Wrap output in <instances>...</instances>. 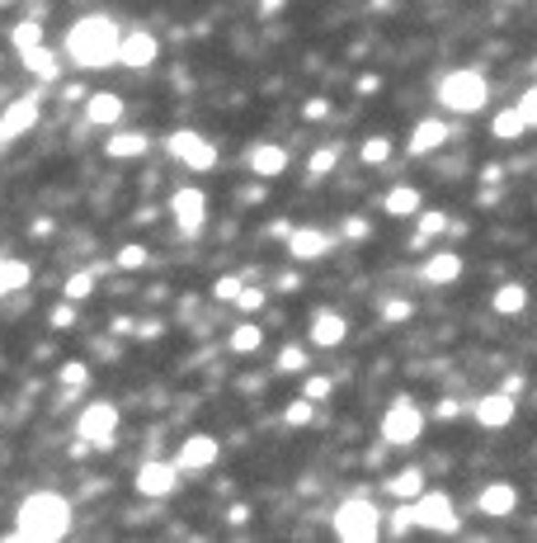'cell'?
Masks as SVG:
<instances>
[{
  "instance_id": "1",
  "label": "cell",
  "mask_w": 537,
  "mask_h": 543,
  "mask_svg": "<svg viewBox=\"0 0 537 543\" xmlns=\"http://www.w3.org/2000/svg\"><path fill=\"white\" fill-rule=\"evenodd\" d=\"M71 534V501L57 496V492H34L24 496L15 510V529L5 534L10 543H57Z\"/></svg>"
},
{
  "instance_id": "2",
  "label": "cell",
  "mask_w": 537,
  "mask_h": 543,
  "mask_svg": "<svg viewBox=\"0 0 537 543\" xmlns=\"http://www.w3.org/2000/svg\"><path fill=\"white\" fill-rule=\"evenodd\" d=\"M119 38H123V29L108 15H85L67 29V57L85 71H104L119 62Z\"/></svg>"
},
{
  "instance_id": "3",
  "label": "cell",
  "mask_w": 537,
  "mask_h": 543,
  "mask_svg": "<svg viewBox=\"0 0 537 543\" xmlns=\"http://www.w3.org/2000/svg\"><path fill=\"white\" fill-rule=\"evenodd\" d=\"M439 104L448 114H480L491 104V80L480 76L476 67H458L439 80Z\"/></svg>"
},
{
  "instance_id": "4",
  "label": "cell",
  "mask_w": 537,
  "mask_h": 543,
  "mask_svg": "<svg viewBox=\"0 0 537 543\" xmlns=\"http://www.w3.org/2000/svg\"><path fill=\"white\" fill-rule=\"evenodd\" d=\"M387 525V515L367 501V496H349V501H339L335 510V534L345 538V543H373Z\"/></svg>"
},
{
  "instance_id": "5",
  "label": "cell",
  "mask_w": 537,
  "mask_h": 543,
  "mask_svg": "<svg viewBox=\"0 0 537 543\" xmlns=\"http://www.w3.org/2000/svg\"><path fill=\"white\" fill-rule=\"evenodd\" d=\"M419 434H424V412H419L410 397H396L387 406V416H382V440L396 444V449H406V444L419 440Z\"/></svg>"
},
{
  "instance_id": "6",
  "label": "cell",
  "mask_w": 537,
  "mask_h": 543,
  "mask_svg": "<svg viewBox=\"0 0 537 543\" xmlns=\"http://www.w3.org/2000/svg\"><path fill=\"white\" fill-rule=\"evenodd\" d=\"M113 430H119V406L113 402H90L76 421V434L90 449H113Z\"/></svg>"
},
{
  "instance_id": "7",
  "label": "cell",
  "mask_w": 537,
  "mask_h": 543,
  "mask_svg": "<svg viewBox=\"0 0 537 543\" xmlns=\"http://www.w3.org/2000/svg\"><path fill=\"white\" fill-rule=\"evenodd\" d=\"M415 525L419 529H434V534H452L458 529V506H452V496L448 492H424L415 496Z\"/></svg>"
},
{
  "instance_id": "8",
  "label": "cell",
  "mask_w": 537,
  "mask_h": 543,
  "mask_svg": "<svg viewBox=\"0 0 537 543\" xmlns=\"http://www.w3.org/2000/svg\"><path fill=\"white\" fill-rule=\"evenodd\" d=\"M165 151L175 156V161H184L189 171H212V166H217V147H212L208 138H198V132H189V128L170 132V138H165Z\"/></svg>"
},
{
  "instance_id": "9",
  "label": "cell",
  "mask_w": 537,
  "mask_h": 543,
  "mask_svg": "<svg viewBox=\"0 0 537 543\" xmlns=\"http://www.w3.org/2000/svg\"><path fill=\"white\" fill-rule=\"evenodd\" d=\"M38 114H43V90H34V95H19L5 114H0V147L5 142H15V138H24L28 128L38 123Z\"/></svg>"
},
{
  "instance_id": "10",
  "label": "cell",
  "mask_w": 537,
  "mask_h": 543,
  "mask_svg": "<svg viewBox=\"0 0 537 543\" xmlns=\"http://www.w3.org/2000/svg\"><path fill=\"white\" fill-rule=\"evenodd\" d=\"M156 57H160V43H156L151 29H128V34L119 38V67H128V71H147Z\"/></svg>"
},
{
  "instance_id": "11",
  "label": "cell",
  "mask_w": 537,
  "mask_h": 543,
  "mask_svg": "<svg viewBox=\"0 0 537 543\" xmlns=\"http://www.w3.org/2000/svg\"><path fill=\"white\" fill-rule=\"evenodd\" d=\"M170 217H175L184 232H198V227L208 223V194H203L198 184L175 189V194H170Z\"/></svg>"
},
{
  "instance_id": "12",
  "label": "cell",
  "mask_w": 537,
  "mask_h": 543,
  "mask_svg": "<svg viewBox=\"0 0 537 543\" xmlns=\"http://www.w3.org/2000/svg\"><path fill=\"white\" fill-rule=\"evenodd\" d=\"M137 492L151 496V501H165L180 492V468L175 464H160V458H151V464L137 468Z\"/></svg>"
},
{
  "instance_id": "13",
  "label": "cell",
  "mask_w": 537,
  "mask_h": 543,
  "mask_svg": "<svg viewBox=\"0 0 537 543\" xmlns=\"http://www.w3.org/2000/svg\"><path fill=\"white\" fill-rule=\"evenodd\" d=\"M217 454H222V444L212 440V434H189V440L180 444V454H175V468L180 473H203V468L217 464Z\"/></svg>"
},
{
  "instance_id": "14",
  "label": "cell",
  "mask_w": 537,
  "mask_h": 543,
  "mask_svg": "<svg viewBox=\"0 0 537 543\" xmlns=\"http://www.w3.org/2000/svg\"><path fill=\"white\" fill-rule=\"evenodd\" d=\"M330 246H335V236L321 232V227H293V232H288V256H293L297 265H306V260H325Z\"/></svg>"
},
{
  "instance_id": "15",
  "label": "cell",
  "mask_w": 537,
  "mask_h": 543,
  "mask_svg": "<svg viewBox=\"0 0 537 543\" xmlns=\"http://www.w3.org/2000/svg\"><path fill=\"white\" fill-rule=\"evenodd\" d=\"M471 416L486 425V430H504L509 421L519 416V402H514V392H486V397L471 406Z\"/></svg>"
},
{
  "instance_id": "16",
  "label": "cell",
  "mask_w": 537,
  "mask_h": 543,
  "mask_svg": "<svg viewBox=\"0 0 537 543\" xmlns=\"http://www.w3.org/2000/svg\"><path fill=\"white\" fill-rule=\"evenodd\" d=\"M245 166H250L254 180H278L283 171H288V147L260 142V147H250V151H245Z\"/></svg>"
},
{
  "instance_id": "17",
  "label": "cell",
  "mask_w": 537,
  "mask_h": 543,
  "mask_svg": "<svg viewBox=\"0 0 537 543\" xmlns=\"http://www.w3.org/2000/svg\"><path fill=\"white\" fill-rule=\"evenodd\" d=\"M311 345L316 350H335V345H345V336H349V321L339 317L335 308H321L316 317H311Z\"/></svg>"
},
{
  "instance_id": "18",
  "label": "cell",
  "mask_w": 537,
  "mask_h": 543,
  "mask_svg": "<svg viewBox=\"0 0 537 543\" xmlns=\"http://www.w3.org/2000/svg\"><path fill=\"white\" fill-rule=\"evenodd\" d=\"M448 138H452V128H448L443 119H424V123H415V128H410L406 151H410V156H434Z\"/></svg>"
},
{
  "instance_id": "19",
  "label": "cell",
  "mask_w": 537,
  "mask_h": 543,
  "mask_svg": "<svg viewBox=\"0 0 537 543\" xmlns=\"http://www.w3.org/2000/svg\"><path fill=\"white\" fill-rule=\"evenodd\" d=\"M514 506H519V492H514L509 482H491L486 492L476 496V510L491 515V520H504V515H514Z\"/></svg>"
},
{
  "instance_id": "20",
  "label": "cell",
  "mask_w": 537,
  "mask_h": 543,
  "mask_svg": "<svg viewBox=\"0 0 537 543\" xmlns=\"http://www.w3.org/2000/svg\"><path fill=\"white\" fill-rule=\"evenodd\" d=\"M151 147V138H147V132H137V128H113L108 132V142H104V156H113V161H132V156H141V151H147Z\"/></svg>"
},
{
  "instance_id": "21",
  "label": "cell",
  "mask_w": 537,
  "mask_h": 543,
  "mask_svg": "<svg viewBox=\"0 0 537 543\" xmlns=\"http://www.w3.org/2000/svg\"><path fill=\"white\" fill-rule=\"evenodd\" d=\"M85 119H90L95 128H113V123L123 119V99H119V95H108V90L85 95Z\"/></svg>"
},
{
  "instance_id": "22",
  "label": "cell",
  "mask_w": 537,
  "mask_h": 543,
  "mask_svg": "<svg viewBox=\"0 0 537 543\" xmlns=\"http://www.w3.org/2000/svg\"><path fill=\"white\" fill-rule=\"evenodd\" d=\"M424 284H452V279H462V256L458 251H439V256H429L424 260Z\"/></svg>"
},
{
  "instance_id": "23",
  "label": "cell",
  "mask_w": 537,
  "mask_h": 543,
  "mask_svg": "<svg viewBox=\"0 0 537 543\" xmlns=\"http://www.w3.org/2000/svg\"><path fill=\"white\" fill-rule=\"evenodd\" d=\"M24 67L38 76V86H52L57 76H62V57H57V52L47 47V43H38V47H28L24 52Z\"/></svg>"
},
{
  "instance_id": "24",
  "label": "cell",
  "mask_w": 537,
  "mask_h": 543,
  "mask_svg": "<svg viewBox=\"0 0 537 543\" xmlns=\"http://www.w3.org/2000/svg\"><path fill=\"white\" fill-rule=\"evenodd\" d=\"M28 279H34V269H28L24 260L15 256H0V298H10V293H24Z\"/></svg>"
},
{
  "instance_id": "25",
  "label": "cell",
  "mask_w": 537,
  "mask_h": 543,
  "mask_svg": "<svg viewBox=\"0 0 537 543\" xmlns=\"http://www.w3.org/2000/svg\"><path fill=\"white\" fill-rule=\"evenodd\" d=\"M382 213H387V217H410V213H419V189H415V184H396V189H387Z\"/></svg>"
},
{
  "instance_id": "26",
  "label": "cell",
  "mask_w": 537,
  "mask_h": 543,
  "mask_svg": "<svg viewBox=\"0 0 537 543\" xmlns=\"http://www.w3.org/2000/svg\"><path fill=\"white\" fill-rule=\"evenodd\" d=\"M491 308H495L500 317H519V312L528 308V288H523V284H500V288L491 293Z\"/></svg>"
},
{
  "instance_id": "27",
  "label": "cell",
  "mask_w": 537,
  "mask_h": 543,
  "mask_svg": "<svg viewBox=\"0 0 537 543\" xmlns=\"http://www.w3.org/2000/svg\"><path fill=\"white\" fill-rule=\"evenodd\" d=\"M491 132H495V142H519L523 132H528V123H523L519 109L509 104V109H500V114L491 119Z\"/></svg>"
},
{
  "instance_id": "28",
  "label": "cell",
  "mask_w": 537,
  "mask_h": 543,
  "mask_svg": "<svg viewBox=\"0 0 537 543\" xmlns=\"http://www.w3.org/2000/svg\"><path fill=\"white\" fill-rule=\"evenodd\" d=\"M387 492H391L396 501H415V496L424 492V468H401V473L387 482Z\"/></svg>"
},
{
  "instance_id": "29",
  "label": "cell",
  "mask_w": 537,
  "mask_h": 543,
  "mask_svg": "<svg viewBox=\"0 0 537 543\" xmlns=\"http://www.w3.org/2000/svg\"><path fill=\"white\" fill-rule=\"evenodd\" d=\"M226 345L236 350V355H254V350L264 345V331L254 321H241V326H232V336H226Z\"/></svg>"
},
{
  "instance_id": "30",
  "label": "cell",
  "mask_w": 537,
  "mask_h": 543,
  "mask_svg": "<svg viewBox=\"0 0 537 543\" xmlns=\"http://www.w3.org/2000/svg\"><path fill=\"white\" fill-rule=\"evenodd\" d=\"M95 279H99V269H76V275L62 284V298H67V303H80V298H90V293H95Z\"/></svg>"
},
{
  "instance_id": "31",
  "label": "cell",
  "mask_w": 537,
  "mask_h": 543,
  "mask_svg": "<svg viewBox=\"0 0 537 543\" xmlns=\"http://www.w3.org/2000/svg\"><path fill=\"white\" fill-rule=\"evenodd\" d=\"M10 43H15V52L24 57L28 47H38L43 43V24H34V19H24V24H15V34H10Z\"/></svg>"
},
{
  "instance_id": "32",
  "label": "cell",
  "mask_w": 537,
  "mask_h": 543,
  "mask_svg": "<svg viewBox=\"0 0 537 543\" xmlns=\"http://www.w3.org/2000/svg\"><path fill=\"white\" fill-rule=\"evenodd\" d=\"M330 392H335V378H325V373H306L302 378V397L306 402L321 406V402H330Z\"/></svg>"
},
{
  "instance_id": "33",
  "label": "cell",
  "mask_w": 537,
  "mask_h": 543,
  "mask_svg": "<svg viewBox=\"0 0 537 543\" xmlns=\"http://www.w3.org/2000/svg\"><path fill=\"white\" fill-rule=\"evenodd\" d=\"M439 232H448V213H439V208L419 213V232H415V246H424V241H429V236H439Z\"/></svg>"
},
{
  "instance_id": "34",
  "label": "cell",
  "mask_w": 537,
  "mask_h": 543,
  "mask_svg": "<svg viewBox=\"0 0 537 543\" xmlns=\"http://www.w3.org/2000/svg\"><path fill=\"white\" fill-rule=\"evenodd\" d=\"M358 156H363V166H382V161H391V138H367L363 147H358Z\"/></svg>"
},
{
  "instance_id": "35",
  "label": "cell",
  "mask_w": 537,
  "mask_h": 543,
  "mask_svg": "<svg viewBox=\"0 0 537 543\" xmlns=\"http://www.w3.org/2000/svg\"><path fill=\"white\" fill-rule=\"evenodd\" d=\"M311 364H306V350L302 345H283L278 350V373H306Z\"/></svg>"
},
{
  "instance_id": "36",
  "label": "cell",
  "mask_w": 537,
  "mask_h": 543,
  "mask_svg": "<svg viewBox=\"0 0 537 543\" xmlns=\"http://www.w3.org/2000/svg\"><path fill=\"white\" fill-rule=\"evenodd\" d=\"M335 161H339V147H321L316 156L306 161V175H311V180H325V175L335 171Z\"/></svg>"
},
{
  "instance_id": "37",
  "label": "cell",
  "mask_w": 537,
  "mask_h": 543,
  "mask_svg": "<svg viewBox=\"0 0 537 543\" xmlns=\"http://www.w3.org/2000/svg\"><path fill=\"white\" fill-rule=\"evenodd\" d=\"M57 378H62V388H67V392H80V388H90V369H85L80 360L62 364V373H57Z\"/></svg>"
},
{
  "instance_id": "38",
  "label": "cell",
  "mask_w": 537,
  "mask_h": 543,
  "mask_svg": "<svg viewBox=\"0 0 537 543\" xmlns=\"http://www.w3.org/2000/svg\"><path fill=\"white\" fill-rule=\"evenodd\" d=\"M147 260H151V251H147V246H137V241H128V246L113 256V269H141Z\"/></svg>"
},
{
  "instance_id": "39",
  "label": "cell",
  "mask_w": 537,
  "mask_h": 543,
  "mask_svg": "<svg viewBox=\"0 0 537 543\" xmlns=\"http://www.w3.org/2000/svg\"><path fill=\"white\" fill-rule=\"evenodd\" d=\"M410 525H415V501H401V506L387 515V525H382V529H387V534H406Z\"/></svg>"
},
{
  "instance_id": "40",
  "label": "cell",
  "mask_w": 537,
  "mask_h": 543,
  "mask_svg": "<svg viewBox=\"0 0 537 543\" xmlns=\"http://www.w3.org/2000/svg\"><path fill=\"white\" fill-rule=\"evenodd\" d=\"M311 416H316V402H306V397L288 402V412H283V421H288L293 430H297V425H311Z\"/></svg>"
},
{
  "instance_id": "41",
  "label": "cell",
  "mask_w": 537,
  "mask_h": 543,
  "mask_svg": "<svg viewBox=\"0 0 537 543\" xmlns=\"http://www.w3.org/2000/svg\"><path fill=\"white\" fill-rule=\"evenodd\" d=\"M245 288V279L241 275H222L217 284H212V298H217V303H236V293Z\"/></svg>"
},
{
  "instance_id": "42",
  "label": "cell",
  "mask_w": 537,
  "mask_h": 543,
  "mask_svg": "<svg viewBox=\"0 0 537 543\" xmlns=\"http://www.w3.org/2000/svg\"><path fill=\"white\" fill-rule=\"evenodd\" d=\"M264 298H269L264 288H254V284H245V288L236 293V308H241V312H260V308H264Z\"/></svg>"
},
{
  "instance_id": "43",
  "label": "cell",
  "mask_w": 537,
  "mask_h": 543,
  "mask_svg": "<svg viewBox=\"0 0 537 543\" xmlns=\"http://www.w3.org/2000/svg\"><path fill=\"white\" fill-rule=\"evenodd\" d=\"M514 109L523 114V123H528V128H537V86H528V90L519 95V104H514Z\"/></svg>"
},
{
  "instance_id": "44",
  "label": "cell",
  "mask_w": 537,
  "mask_h": 543,
  "mask_svg": "<svg viewBox=\"0 0 537 543\" xmlns=\"http://www.w3.org/2000/svg\"><path fill=\"white\" fill-rule=\"evenodd\" d=\"M410 312H415V308L406 303V298H391V303H382V317H387V321H406Z\"/></svg>"
},
{
  "instance_id": "45",
  "label": "cell",
  "mask_w": 537,
  "mask_h": 543,
  "mask_svg": "<svg viewBox=\"0 0 537 543\" xmlns=\"http://www.w3.org/2000/svg\"><path fill=\"white\" fill-rule=\"evenodd\" d=\"M52 326H57V331H71V326H76V303L52 308Z\"/></svg>"
},
{
  "instance_id": "46",
  "label": "cell",
  "mask_w": 537,
  "mask_h": 543,
  "mask_svg": "<svg viewBox=\"0 0 537 543\" xmlns=\"http://www.w3.org/2000/svg\"><path fill=\"white\" fill-rule=\"evenodd\" d=\"M330 114V99H306V109H302V119H311V123H321Z\"/></svg>"
},
{
  "instance_id": "47",
  "label": "cell",
  "mask_w": 537,
  "mask_h": 543,
  "mask_svg": "<svg viewBox=\"0 0 537 543\" xmlns=\"http://www.w3.org/2000/svg\"><path fill=\"white\" fill-rule=\"evenodd\" d=\"M339 232H345L349 241H363V236H367V223H363V217H349V223L339 227Z\"/></svg>"
},
{
  "instance_id": "48",
  "label": "cell",
  "mask_w": 537,
  "mask_h": 543,
  "mask_svg": "<svg viewBox=\"0 0 537 543\" xmlns=\"http://www.w3.org/2000/svg\"><path fill=\"white\" fill-rule=\"evenodd\" d=\"M373 90H382V76H373V71L358 76V95H373Z\"/></svg>"
},
{
  "instance_id": "49",
  "label": "cell",
  "mask_w": 537,
  "mask_h": 543,
  "mask_svg": "<svg viewBox=\"0 0 537 543\" xmlns=\"http://www.w3.org/2000/svg\"><path fill=\"white\" fill-rule=\"evenodd\" d=\"M160 331H165V326H160V321H141V326H137V331H132V336H141V340H151V336H160Z\"/></svg>"
},
{
  "instance_id": "50",
  "label": "cell",
  "mask_w": 537,
  "mask_h": 543,
  "mask_svg": "<svg viewBox=\"0 0 537 543\" xmlns=\"http://www.w3.org/2000/svg\"><path fill=\"white\" fill-rule=\"evenodd\" d=\"M132 331H137L132 317H113V336H132Z\"/></svg>"
},
{
  "instance_id": "51",
  "label": "cell",
  "mask_w": 537,
  "mask_h": 543,
  "mask_svg": "<svg viewBox=\"0 0 537 543\" xmlns=\"http://www.w3.org/2000/svg\"><path fill=\"white\" fill-rule=\"evenodd\" d=\"M458 412H462V406H458V402H439V412H434V416H439V421H452V416H458Z\"/></svg>"
},
{
  "instance_id": "52",
  "label": "cell",
  "mask_w": 537,
  "mask_h": 543,
  "mask_svg": "<svg viewBox=\"0 0 537 543\" xmlns=\"http://www.w3.org/2000/svg\"><path fill=\"white\" fill-rule=\"evenodd\" d=\"M62 99H67V104H80V99H85V86H62Z\"/></svg>"
},
{
  "instance_id": "53",
  "label": "cell",
  "mask_w": 537,
  "mask_h": 543,
  "mask_svg": "<svg viewBox=\"0 0 537 543\" xmlns=\"http://www.w3.org/2000/svg\"><path fill=\"white\" fill-rule=\"evenodd\" d=\"M226 520H232V525H245V520H250V506H232V515H226Z\"/></svg>"
},
{
  "instance_id": "54",
  "label": "cell",
  "mask_w": 537,
  "mask_h": 543,
  "mask_svg": "<svg viewBox=\"0 0 537 543\" xmlns=\"http://www.w3.org/2000/svg\"><path fill=\"white\" fill-rule=\"evenodd\" d=\"M260 10H264V15H274V10H283V0H264Z\"/></svg>"
}]
</instances>
